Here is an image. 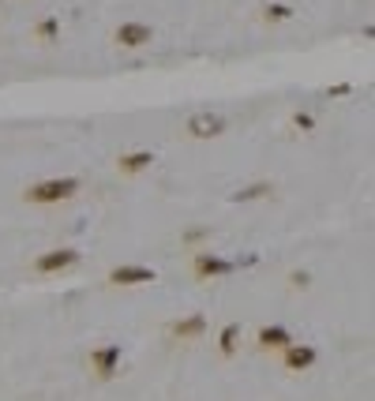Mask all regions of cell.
Returning a JSON list of instances; mask_svg holds the SVG:
<instances>
[{
    "label": "cell",
    "mask_w": 375,
    "mask_h": 401,
    "mask_svg": "<svg viewBox=\"0 0 375 401\" xmlns=\"http://www.w3.org/2000/svg\"><path fill=\"white\" fill-rule=\"evenodd\" d=\"M79 191V180L75 176H53V180H42L34 188H27V203H38V206H49V203H64Z\"/></svg>",
    "instance_id": "1"
},
{
    "label": "cell",
    "mask_w": 375,
    "mask_h": 401,
    "mask_svg": "<svg viewBox=\"0 0 375 401\" xmlns=\"http://www.w3.org/2000/svg\"><path fill=\"white\" fill-rule=\"evenodd\" d=\"M121 345L109 341V345H98V349L90 352V372L98 375V379H113L117 372H121Z\"/></svg>",
    "instance_id": "2"
},
{
    "label": "cell",
    "mask_w": 375,
    "mask_h": 401,
    "mask_svg": "<svg viewBox=\"0 0 375 401\" xmlns=\"http://www.w3.org/2000/svg\"><path fill=\"white\" fill-rule=\"evenodd\" d=\"M226 132V117L221 113H210V109H203V113L188 117V135L191 139H214V135Z\"/></svg>",
    "instance_id": "3"
},
{
    "label": "cell",
    "mask_w": 375,
    "mask_h": 401,
    "mask_svg": "<svg viewBox=\"0 0 375 401\" xmlns=\"http://www.w3.org/2000/svg\"><path fill=\"white\" fill-rule=\"evenodd\" d=\"M79 263V252L75 247H57V252H45L34 259V270L38 274H57V270H68Z\"/></svg>",
    "instance_id": "4"
},
{
    "label": "cell",
    "mask_w": 375,
    "mask_h": 401,
    "mask_svg": "<svg viewBox=\"0 0 375 401\" xmlns=\"http://www.w3.org/2000/svg\"><path fill=\"white\" fill-rule=\"evenodd\" d=\"M191 270H195L199 278H221V274H233L237 263L233 259H221V255H214V252H199L195 263H191Z\"/></svg>",
    "instance_id": "5"
},
{
    "label": "cell",
    "mask_w": 375,
    "mask_h": 401,
    "mask_svg": "<svg viewBox=\"0 0 375 401\" xmlns=\"http://www.w3.org/2000/svg\"><path fill=\"white\" fill-rule=\"evenodd\" d=\"M150 38H154V30H150L147 23H121V27H117V34H113V42L124 45V49H143Z\"/></svg>",
    "instance_id": "6"
},
{
    "label": "cell",
    "mask_w": 375,
    "mask_h": 401,
    "mask_svg": "<svg viewBox=\"0 0 375 401\" xmlns=\"http://www.w3.org/2000/svg\"><path fill=\"white\" fill-rule=\"evenodd\" d=\"M109 282L113 285H147V282H158V274L150 267H113L109 270Z\"/></svg>",
    "instance_id": "7"
},
{
    "label": "cell",
    "mask_w": 375,
    "mask_h": 401,
    "mask_svg": "<svg viewBox=\"0 0 375 401\" xmlns=\"http://www.w3.org/2000/svg\"><path fill=\"white\" fill-rule=\"evenodd\" d=\"M282 352H285V367H289V372H308V367L319 360V352L312 349V345H297V341H293L289 349H282Z\"/></svg>",
    "instance_id": "8"
},
{
    "label": "cell",
    "mask_w": 375,
    "mask_h": 401,
    "mask_svg": "<svg viewBox=\"0 0 375 401\" xmlns=\"http://www.w3.org/2000/svg\"><path fill=\"white\" fill-rule=\"evenodd\" d=\"M203 330H206V315L203 311H191L188 319H177V323H173V338H180V341L203 338Z\"/></svg>",
    "instance_id": "9"
},
{
    "label": "cell",
    "mask_w": 375,
    "mask_h": 401,
    "mask_svg": "<svg viewBox=\"0 0 375 401\" xmlns=\"http://www.w3.org/2000/svg\"><path fill=\"white\" fill-rule=\"evenodd\" d=\"M150 165H154V154H150V150H132V154L117 158V169H121L124 176H135V173L150 169Z\"/></svg>",
    "instance_id": "10"
},
{
    "label": "cell",
    "mask_w": 375,
    "mask_h": 401,
    "mask_svg": "<svg viewBox=\"0 0 375 401\" xmlns=\"http://www.w3.org/2000/svg\"><path fill=\"white\" fill-rule=\"evenodd\" d=\"M255 341H259L263 349H289V345H293V334L285 330V326H263Z\"/></svg>",
    "instance_id": "11"
},
{
    "label": "cell",
    "mask_w": 375,
    "mask_h": 401,
    "mask_svg": "<svg viewBox=\"0 0 375 401\" xmlns=\"http://www.w3.org/2000/svg\"><path fill=\"white\" fill-rule=\"evenodd\" d=\"M270 191H274V184H267V180L248 184V188L233 191V203H252V199H263V195H270Z\"/></svg>",
    "instance_id": "12"
},
{
    "label": "cell",
    "mask_w": 375,
    "mask_h": 401,
    "mask_svg": "<svg viewBox=\"0 0 375 401\" xmlns=\"http://www.w3.org/2000/svg\"><path fill=\"white\" fill-rule=\"evenodd\" d=\"M34 34H38V42H45V45L57 42V38H60V19H57V15H45V19L34 27Z\"/></svg>",
    "instance_id": "13"
},
{
    "label": "cell",
    "mask_w": 375,
    "mask_h": 401,
    "mask_svg": "<svg viewBox=\"0 0 375 401\" xmlns=\"http://www.w3.org/2000/svg\"><path fill=\"white\" fill-rule=\"evenodd\" d=\"M237 338H241V326H237V323L221 326V334H218V349H221V356H233V352H237Z\"/></svg>",
    "instance_id": "14"
},
{
    "label": "cell",
    "mask_w": 375,
    "mask_h": 401,
    "mask_svg": "<svg viewBox=\"0 0 375 401\" xmlns=\"http://www.w3.org/2000/svg\"><path fill=\"white\" fill-rule=\"evenodd\" d=\"M263 15L274 19V23H285V19H293V8L289 4H267V8H263Z\"/></svg>",
    "instance_id": "15"
},
{
    "label": "cell",
    "mask_w": 375,
    "mask_h": 401,
    "mask_svg": "<svg viewBox=\"0 0 375 401\" xmlns=\"http://www.w3.org/2000/svg\"><path fill=\"white\" fill-rule=\"evenodd\" d=\"M293 124H297L300 132H312V127H315V117H312V113H297V117H293Z\"/></svg>",
    "instance_id": "16"
},
{
    "label": "cell",
    "mask_w": 375,
    "mask_h": 401,
    "mask_svg": "<svg viewBox=\"0 0 375 401\" xmlns=\"http://www.w3.org/2000/svg\"><path fill=\"white\" fill-rule=\"evenodd\" d=\"M289 282H293V285H300V289H304V285H312V278H308V274H304V270H297V274H293V278H289Z\"/></svg>",
    "instance_id": "17"
},
{
    "label": "cell",
    "mask_w": 375,
    "mask_h": 401,
    "mask_svg": "<svg viewBox=\"0 0 375 401\" xmlns=\"http://www.w3.org/2000/svg\"><path fill=\"white\" fill-rule=\"evenodd\" d=\"M341 94H349V86H346V83H338V86H330V98H341Z\"/></svg>",
    "instance_id": "18"
}]
</instances>
